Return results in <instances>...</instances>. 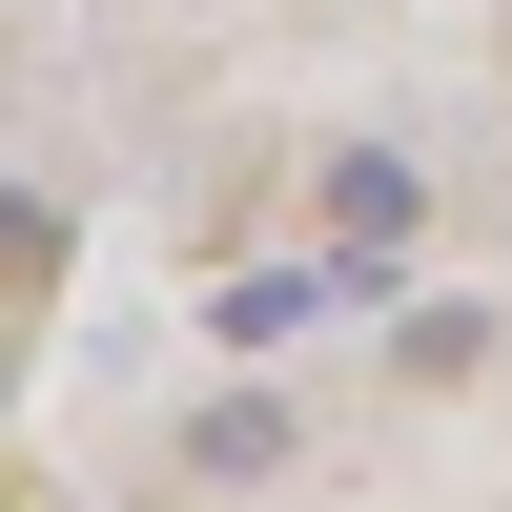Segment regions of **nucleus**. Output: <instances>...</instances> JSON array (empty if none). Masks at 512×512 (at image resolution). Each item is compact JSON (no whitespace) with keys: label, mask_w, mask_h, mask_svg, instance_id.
Wrapping results in <instances>:
<instances>
[{"label":"nucleus","mask_w":512,"mask_h":512,"mask_svg":"<svg viewBox=\"0 0 512 512\" xmlns=\"http://www.w3.org/2000/svg\"><path fill=\"white\" fill-rule=\"evenodd\" d=\"M328 308H349V267H246V287H226L205 328H226V349H308Z\"/></svg>","instance_id":"nucleus-1"},{"label":"nucleus","mask_w":512,"mask_h":512,"mask_svg":"<svg viewBox=\"0 0 512 512\" xmlns=\"http://www.w3.org/2000/svg\"><path fill=\"white\" fill-rule=\"evenodd\" d=\"M328 226H349V246H410V226H431V185H410L390 144H349V164H328Z\"/></svg>","instance_id":"nucleus-2"}]
</instances>
